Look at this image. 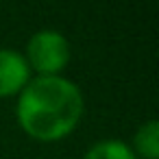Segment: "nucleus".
<instances>
[{
	"instance_id": "obj_1",
	"label": "nucleus",
	"mask_w": 159,
	"mask_h": 159,
	"mask_svg": "<svg viewBox=\"0 0 159 159\" xmlns=\"http://www.w3.org/2000/svg\"><path fill=\"white\" fill-rule=\"evenodd\" d=\"M83 111L79 87L57 74L31 81L18 102V118L22 126L37 139H57L66 135Z\"/></svg>"
},
{
	"instance_id": "obj_2",
	"label": "nucleus",
	"mask_w": 159,
	"mask_h": 159,
	"mask_svg": "<svg viewBox=\"0 0 159 159\" xmlns=\"http://www.w3.org/2000/svg\"><path fill=\"white\" fill-rule=\"evenodd\" d=\"M29 59L44 76L55 74L70 59L68 39L59 31H39L29 42Z\"/></svg>"
},
{
	"instance_id": "obj_3",
	"label": "nucleus",
	"mask_w": 159,
	"mask_h": 159,
	"mask_svg": "<svg viewBox=\"0 0 159 159\" xmlns=\"http://www.w3.org/2000/svg\"><path fill=\"white\" fill-rule=\"evenodd\" d=\"M29 79V63L13 50H0V96L24 87Z\"/></svg>"
},
{
	"instance_id": "obj_4",
	"label": "nucleus",
	"mask_w": 159,
	"mask_h": 159,
	"mask_svg": "<svg viewBox=\"0 0 159 159\" xmlns=\"http://www.w3.org/2000/svg\"><path fill=\"white\" fill-rule=\"evenodd\" d=\"M85 159H135V155L126 144L118 139H105L94 144L85 152Z\"/></svg>"
},
{
	"instance_id": "obj_5",
	"label": "nucleus",
	"mask_w": 159,
	"mask_h": 159,
	"mask_svg": "<svg viewBox=\"0 0 159 159\" xmlns=\"http://www.w3.org/2000/svg\"><path fill=\"white\" fill-rule=\"evenodd\" d=\"M159 129H157V122L155 120H150V122H146L139 131H137V135H135V146H137V150L144 155V157H148V159H157V155H159Z\"/></svg>"
}]
</instances>
